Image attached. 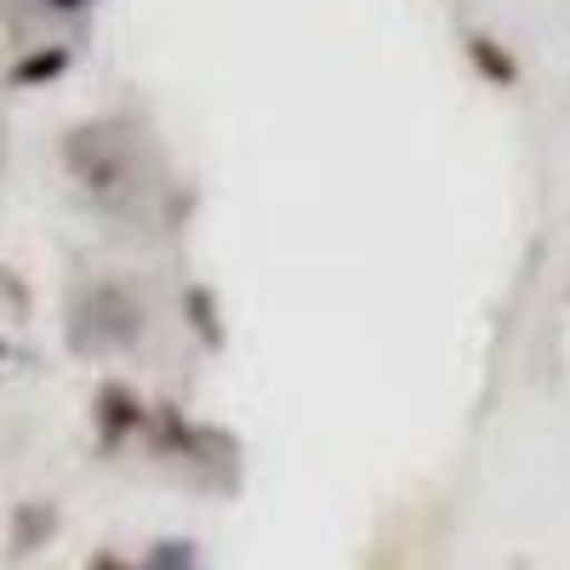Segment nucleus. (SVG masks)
Masks as SVG:
<instances>
[{"label": "nucleus", "mask_w": 570, "mask_h": 570, "mask_svg": "<svg viewBox=\"0 0 570 570\" xmlns=\"http://www.w3.org/2000/svg\"><path fill=\"white\" fill-rule=\"evenodd\" d=\"M142 314L137 303L120 292V285H91V292L75 297V320H69V343L80 354H115L126 343H137Z\"/></svg>", "instance_id": "obj_1"}, {"label": "nucleus", "mask_w": 570, "mask_h": 570, "mask_svg": "<svg viewBox=\"0 0 570 570\" xmlns=\"http://www.w3.org/2000/svg\"><path fill=\"white\" fill-rule=\"evenodd\" d=\"M63 160L86 188H115L120 183V149H115V126H75L63 142Z\"/></svg>", "instance_id": "obj_2"}, {"label": "nucleus", "mask_w": 570, "mask_h": 570, "mask_svg": "<svg viewBox=\"0 0 570 570\" xmlns=\"http://www.w3.org/2000/svg\"><path fill=\"white\" fill-rule=\"evenodd\" d=\"M142 422H149V411H142V400H137L126 383H104V389H98V434H104L109 451H115L126 434H137Z\"/></svg>", "instance_id": "obj_3"}, {"label": "nucleus", "mask_w": 570, "mask_h": 570, "mask_svg": "<svg viewBox=\"0 0 570 570\" xmlns=\"http://www.w3.org/2000/svg\"><path fill=\"white\" fill-rule=\"evenodd\" d=\"M52 531H58V508H52V502H23V508L12 513V553H18V559L35 553Z\"/></svg>", "instance_id": "obj_4"}, {"label": "nucleus", "mask_w": 570, "mask_h": 570, "mask_svg": "<svg viewBox=\"0 0 570 570\" xmlns=\"http://www.w3.org/2000/svg\"><path fill=\"white\" fill-rule=\"evenodd\" d=\"M468 58H473V69H480L491 86H513V80H519V63L502 52L491 35H468Z\"/></svg>", "instance_id": "obj_5"}, {"label": "nucleus", "mask_w": 570, "mask_h": 570, "mask_svg": "<svg viewBox=\"0 0 570 570\" xmlns=\"http://www.w3.org/2000/svg\"><path fill=\"white\" fill-rule=\"evenodd\" d=\"M69 69V46H40V52L12 63V86H46Z\"/></svg>", "instance_id": "obj_6"}, {"label": "nucleus", "mask_w": 570, "mask_h": 570, "mask_svg": "<svg viewBox=\"0 0 570 570\" xmlns=\"http://www.w3.org/2000/svg\"><path fill=\"white\" fill-rule=\"evenodd\" d=\"M183 308H188V325H200V337H206L212 348H223V325H217V303H212V292H206V285H195V292L183 297Z\"/></svg>", "instance_id": "obj_7"}, {"label": "nucleus", "mask_w": 570, "mask_h": 570, "mask_svg": "<svg viewBox=\"0 0 570 570\" xmlns=\"http://www.w3.org/2000/svg\"><path fill=\"white\" fill-rule=\"evenodd\" d=\"M149 570H195V548H188V542H160Z\"/></svg>", "instance_id": "obj_8"}, {"label": "nucleus", "mask_w": 570, "mask_h": 570, "mask_svg": "<svg viewBox=\"0 0 570 570\" xmlns=\"http://www.w3.org/2000/svg\"><path fill=\"white\" fill-rule=\"evenodd\" d=\"M91 570H137V564H126V559H115V553H98V559H91Z\"/></svg>", "instance_id": "obj_9"}, {"label": "nucleus", "mask_w": 570, "mask_h": 570, "mask_svg": "<svg viewBox=\"0 0 570 570\" xmlns=\"http://www.w3.org/2000/svg\"><path fill=\"white\" fill-rule=\"evenodd\" d=\"M52 12H80V7H91V0H46Z\"/></svg>", "instance_id": "obj_10"}, {"label": "nucleus", "mask_w": 570, "mask_h": 570, "mask_svg": "<svg viewBox=\"0 0 570 570\" xmlns=\"http://www.w3.org/2000/svg\"><path fill=\"white\" fill-rule=\"evenodd\" d=\"M0 354H7V348H0Z\"/></svg>", "instance_id": "obj_11"}]
</instances>
